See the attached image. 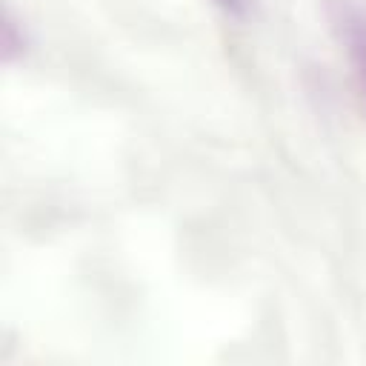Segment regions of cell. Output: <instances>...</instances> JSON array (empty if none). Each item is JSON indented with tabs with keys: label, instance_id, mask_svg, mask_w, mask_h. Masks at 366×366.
I'll list each match as a JSON object with an SVG mask.
<instances>
[{
	"label": "cell",
	"instance_id": "cell-1",
	"mask_svg": "<svg viewBox=\"0 0 366 366\" xmlns=\"http://www.w3.org/2000/svg\"><path fill=\"white\" fill-rule=\"evenodd\" d=\"M329 14H332V26H335L352 66H355V77H357V86L366 100V14L360 9H355L352 3H332Z\"/></svg>",
	"mask_w": 366,
	"mask_h": 366
},
{
	"label": "cell",
	"instance_id": "cell-2",
	"mask_svg": "<svg viewBox=\"0 0 366 366\" xmlns=\"http://www.w3.org/2000/svg\"><path fill=\"white\" fill-rule=\"evenodd\" d=\"M26 49V40H23V34L17 37V31H14V20L11 17H6V23H3V57L6 60H11L14 54H20Z\"/></svg>",
	"mask_w": 366,
	"mask_h": 366
},
{
	"label": "cell",
	"instance_id": "cell-3",
	"mask_svg": "<svg viewBox=\"0 0 366 366\" xmlns=\"http://www.w3.org/2000/svg\"><path fill=\"white\" fill-rule=\"evenodd\" d=\"M220 11H226L229 17H246L249 14V6L252 0H212Z\"/></svg>",
	"mask_w": 366,
	"mask_h": 366
}]
</instances>
